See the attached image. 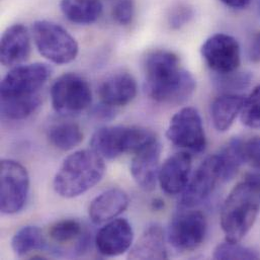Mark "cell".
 <instances>
[{"label": "cell", "mask_w": 260, "mask_h": 260, "mask_svg": "<svg viewBox=\"0 0 260 260\" xmlns=\"http://www.w3.org/2000/svg\"><path fill=\"white\" fill-rule=\"evenodd\" d=\"M157 140L156 134L147 128L108 126L94 132L90 146L104 159H115L126 153L135 154Z\"/></svg>", "instance_id": "obj_4"}, {"label": "cell", "mask_w": 260, "mask_h": 260, "mask_svg": "<svg viewBox=\"0 0 260 260\" xmlns=\"http://www.w3.org/2000/svg\"><path fill=\"white\" fill-rule=\"evenodd\" d=\"M82 235L81 224L73 219H65L54 223L49 229L50 238L59 244L69 243Z\"/></svg>", "instance_id": "obj_26"}, {"label": "cell", "mask_w": 260, "mask_h": 260, "mask_svg": "<svg viewBox=\"0 0 260 260\" xmlns=\"http://www.w3.org/2000/svg\"><path fill=\"white\" fill-rule=\"evenodd\" d=\"M60 9L69 21L90 24L101 17L104 6L101 0H61Z\"/></svg>", "instance_id": "obj_21"}, {"label": "cell", "mask_w": 260, "mask_h": 260, "mask_svg": "<svg viewBox=\"0 0 260 260\" xmlns=\"http://www.w3.org/2000/svg\"><path fill=\"white\" fill-rule=\"evenodd\" d=\"M193 8L185 3L175 5L168 16V23L172 29H179L186 25L193 17Z\"/></svg>", "instance_id": "obj_30"}, {"label": "cell", "mask_w": 260, "mask_h": 260, "mask_svg": "<svg viewBox=\"0 0 260 260\" xmlns=\"http://www.w3.org/2000/svg\"><path fill=\"white\" fill-rule=\"evenodd\" d=\"M251 81V75L249 73L232 72L228 74H221L218 79L220 88L225 90V93H234L235 90H241L246 88Z\"/></svg>", "instance_id": "obj_29"}, {"label": "cell", "mask_w": 260, "mask_h": 260, "mask_svg": "<svg viewBox=\"0 0 260 260\" xmlns=\"http://www.w3.org/2000/svg\"><path fill=\"white\" fill-rule=\"evenodd\" d=\"M130 205V199L123 189L111 188L95 197L88 208L92 223L102 225L123 214Z\"/></svg>", "instance_id": "obj_18"}, {"label": "cell", "mask_w": 260, "mask_h": 260, "mask_svg": "<svg viewBox=\"0 0 260 260\" xmlns=\"http://www.w3.org/2000/svg\"><path fill=\"white\" fill-rule=\"evenodd\" d=\"M180 211L171 219L167 240L170 245L181 252H188L199 248L205 240L208 223L205 215L197 210Z\"/></svg>", "instance_id": "obj_8"}, {"label": "cell", "mask_w": 260, "mask_h": 260, "mask_svg": "<svg viewBox=\"0 0 260 260\" xmlns=\"http://www.w3.org/2000/svg\"><path fill=\"white\" fill-rule=\"evenodd\" d=\"M240 118L244 126L250 129H260V84L245 98Z\"/></svg>", "instance_id": "obj_28"}, {"label": "cell", "mask_w": 260, "mask_h": 260, "mask_svg": "<svg viewBox=\"0 0 260 260\" xmlns=\"http://www.w3.org/2000/svg\"><path fill=\"white\" fill-rule=\"evenodd\" d=\"M134 240L132 225L126 219H114L108 222L95 236L98 251L108 257L122 255L130 250Z\"/></svg>", "instance_id": "obj_13"}, {"label": "cell", "mask_w": 260, "mask_h": 260, "mask_svg": "<svg viewBox=\"0 0 260 260\" xmlns=\"http://www.w3.org/2000/svg\"><path fill=\"white\" fill-rule=\"evenodd\" d=\"M137 92V81L128 72H118L108 76L99 88L102 104L115 109L129 105Z\"/></svg>", "instance_id": "obj_17"}, {"label": "cell", "mask_w": 260, "mask_h": 260, "mask_svg": "<svg viewBox=\"0 0 260 260\" xmlns=\"http://www.w3.org/2000/svg\"><path fill=\"white\" fill-rule=\"evenodd\" d=\"M51 74L52 68L45 63H32L12 67L1 81V99L37 94L47 83Z\"/></svg>", "instance_id": "obj_10"}, {"label": "cell", "mask_w": 260, "mask_h": 260, "mask_svg": "<svg viewBox=\"0 0 260 260\" xmlns=\"http://www.w3.org/2000/svg\"><path fill=\"white\" fill-rule=\"evenodd\" d=\"M215 259H258L259 255L252 248L241 245L239 242L226 240L217 245L214 250Z\"/></svg>", "instance_id": "obj_27"}, {"label": "cell", "mask_w": 260, "mask_h": 260, "mask_svg": "<svg viewBox=\"0 0 260 260\" xmlns=\"http://www.w3.org/2000/svg\"><path fill=\"white\" fill-rule=\"evenodd\" d=\"M45 246V237L42 230L37 226H24L15 232L11 239V248L19 256H26L29 253L41 250Z\"/></svg>", "instance_id": "obj_25"}, {"label": "cell", "mask_w": 260, "mask_h": 260, "mask_svg": "<svg viewBox=\"0 0 260 260\" xmlns=\"http://www.w3.org/2000/svg\"><path fill=\"white\" fill-rule=\"evenodd\" d=\"M151 207L153 210H156V211H161L162 209H164L165 207V204H164V201L159 199V198H155L152 200V203H151Z\"/></svg>", "instance_id": "obj_35"}, {"label": "cell", "mask_w": 260, "mask_h": 260, "mask_svg": "<svg viewBox=\"0 0 260 260\" xmlns=\"http://www.w3.org/2000/svg\"><path fill=\"white\" fill-rule=\"evenodd\" d=\"M166 137L173 145L194 153L203 152L207 146L202 117L190 107L181 109L171 118Z\"/></svg>", "instance_id": "obj_9"}, {"label": "cell", "mask_w": 260, "mask_h": 260, "mask_svg": "<svg viewBox=\"0 0 260 260\" xmlns=\"http://www.w3.org/2000/svg\"><path fill=\"white\" fill-rule=\"evenodd\" d=\"M30 54V38L21 23L8 26L1 37L0 61L5 67H15L24 62Z\"/></svg>", "instance_id": "obj_16"}, {"label": "cell", "mask_w": 260, "mask_h": 260, "mask_svg": "<svg viewBox=\"0 0 260 260\" xmlns=\"http://www.w3.org/2000/svg\"><path fill=\"white\" fill-rule=\"evenodd\" d=\"M131 259H166L165 235L159 224L148 226L131 248Z\"/></svg>", "instance_id": "obj_19"}, {"label": "cell", "mask_w": 260, "mask_h": 260, "mask_svg": "<svg viewBox=\"0 0 260 260\" xmlns=\"http://www.w3.org/2000/svg\"><path fill=\"white\" fill-rule=\"evenodd\" d=\"M144 75L146 94L159 104H183L196 90L192 74L181 67L176 54L167 50H156L147 55Z\"/></svg>", "instance_id": "obj_1"}, {"label": "cell", "mask_w": 260, "mask_h": 260, "mask_svg": "<svg viewBox=\"0 0 260 260\" xmlns=\"http://www.w3.org/2000/svg\"><path fill=\"white\" fill-rule=\"evenodd\" d=\"M51 103L53 109L63 116L82 113L92 103L90 85L76 73H65L52 85Z\"/></svg>", "instance_id": "obj_6"}, {"label": "cell", "mask_w": 260, "mask_h": 260, "mask_svg": "<svg viewBox=\"0 0 260 260\" xmlns=\"http://www.w3.org/2000/svg\"><path fill=\"white\" fill-rule=\"evenodd\" d=\"M106 173L105 159L94 150H79L67 156L57 171L53 188L65 199L77 198L94 187Z\"/></svg>", "instance_id": "obj_3"}, {"label": "cell", "mask_w": 260, "mask_h": 260, "mask_svg": "<svg viewBox=\"0 0 260 260\" xmlns=\"http://www.w3.org/2000/svg\"><path fill=\"white\" fill-rule=\"evenodd\" d=\"M260 209V173L245 175L226 198L220 216L226 240L240 242L253 227Z\"/></svg>", "instance_id": "obj_2"}, {"label": "cell", "mask_w": 260, "mask_h": 260, "mask_svg": "<svg viewBox=\"0 0 260 260\" xmlns=\"http://www.w3.org/2000/svg\"><path fill=\"white\" fill-rule=\"evenodd\" d=\"M192 159L187 152H177L168 157L160 167L158 182L166 194L181 193L191 174Z\"/></svg>", "instance_id": "obj_15"}, {"label": "cell", "mask_w": 260, "mask_h": 260, "mask_svg": "<svg viewBox=\"0 0 260 260\" xmlns=\"http://www.w3.org/2000/svg\"><path fill=\"white\" fill-rule=\"evenodd\" d=\"M245 163L254 169L260 170V137L255 136L243 142Z\"/></svg>", "instance_id": "obj_31"}, {"label": "cell", "mask_w": 260, "mask_h": 260, "mask_svg": "<svg viewBox=\"0 0 260 260\" xmlns=\"http://www.w3.org/2000/svg\"><path fill=\"white\" fill-rule=\"evenodd\" d=\"M0 210L4 215L20 212L27 200L29 176L26 168L12 159L0 162Z\"/></svg>", "instance_id": "obj_7"}, {"label": "cell", "mask_w": 260, "mask_h": 260, "mask_svg": "<svg viewBox=\"0 0 260 260\" xmlns=\"http://www.w3.org/2000/svg\"><path fill=\"white\" fill-rule=\"evenodd\" d=\"M40 95L1 99V116L9 121H21L31 116L41 106Z\"/></svg>", "instance_id": "obj_22"}, {"label": "cell", "mask_w": 260, "mask_h": 260, "mask_svg": "<svg viewBox=\"0 0 260 260\" xmlns=\"http://www.w3.org/2000/svg\"><path fill=\"white\" fill-rule=\"evenodd\" d=\"M32 37L39 53L54 64L71 63L78 55L76 40L59 23L37 20L32 23Z\"/></svg>", "instance_id": "obj_5"}, {"label": "cell", "mask_w": 260, "mask_h": 260, "mask_svg": "<svg viewBox=\"0 0 260 260\" xmlns=\"http://www.w3.org/2000/svg\"><path fill=\"white\" fill-rule=\"evenodd\" d=\"M135 13V4L134 0H119L113 10L114 19L122 24L128 25L130 24Z\"/></svg>", "instance_id": "obj_32"}, {"label": "cell", "mask_w": 260, "mask_h": 260, "mask_svg": "<svg viewBox=\"0 0 260 260\" xmlns=\"http://www.w3.org/2000/svg\"><path fill=\"white\" fill-rule=\"evenodd\" d=\"M161 151V144L157 140L134 154L131 162V174L137 185L145 191H152L156 187Z\"/></svg>", "instance_id": "obj_14"}, {"label": "cell", "mask_w": 260, "mask_h": 260, "mask_svg": "<svg viewBox=\"0 0 260 260\" xmlns=\"http://www.w3.org/2000/svg\"><path fill=\"white\" fill-rule=\"evenodd\" d=\"M218 157L222 169V180L229 181L233 179L241 165L245 163L243 141L238 138L230 140L218 154Z\"/></svg>", "instance_id": "obj_24"}, {"label": "cell", "mask_w": 260, "mask_h": 260, "mask_svg": "<svg viewBox=\"0 0 260 260\" xmlns=\"http://www.w3.org/2000/svg\"><path fill=\"white\" fill-rule=\"evenodd\" d=\"M222 3H224L226 6H229L234 9H242L247 7L251 0H220Z\"/></svg>", "instance_id": "obj_34"}, {"label": "cell", "mask_w": 260, "mask_h": 260, "mask_svg": "<svg viewBox=\"0 0 260 260\" xmlns=\"http://www.w3.org/2000/svg\"><path fill=\"white\" fill-rule=\"evenodd\" d=\"M248 56L251 62L253 63L260 62V31L257 32L252 39Z\"/></svg>", "instance_id": "obj_33"}, {"label": "cell", "mask_w": 260, "mask_h": 260, "mask_svg": "<svg viewBox=\"0 0 260 260\" xmlns=\"http://www.w3.org/2000/svg\"><path fill=\"white\" fill-rule=\"evenodd\" d=\"M83 133L80 127L72 122H60L48 129L50 143L61 151H70L83 141Z\"/></svg>", "instance_id": "obj_23"}, {"label": "cell", "mask_w": 260, "mask_h": 260, "mask_svg": "<svg viewBox=\"0 0 260 260\" xmlns=\"http://www.w3.org/2000/svg\"><path fill=\"white\" fill-rule=\"evenodd\" d=\"M222 180V169L218 154L205 159L190 176L180 199L183 208H194L206 201Z\"/></svg>", "instance_id": "obj_11"}, {"label": "cell", "mask_w": 260, "mask_h": 260, "mask_svg": "<svg viewBox=\"0 0 260 260\" xmlns=\"http://www.w3.org/2000/svg\"><path fill=\"white\" fill-rule=\"evenodd\" d=\"M245 96L238 93H224L212 104L211 117L215 129L226 132L231 128L236 118L241 114Z\"/></svg>", "instance_id": "obj_20"}, {"label": "cell", "mask_w": 260, "mask_h": 260, "mask_svg": "<svg viewBox=\"0 0 260 260\" xmlns=\"http://www.w3.org/2000/svg\"><path fill=\"white\" fill-rule=\"evenodd\" d=\"M201 53L208 66L219 75L235 72L241 63L238 41L227 34H215L203 44Z\"/></svg>", "instance_id": "obj_12"}]
</instances>
